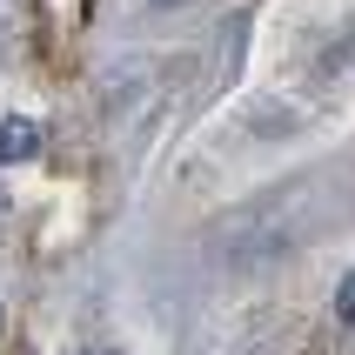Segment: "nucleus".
<instances>
[{
  "label": "nucleus",
  "mask_w": 355,
  "mask_h": 355,
  "mask_svg": "<svg viewBox=\"0 0 355 355\" xmlns=\"http://www.w3.org/2000/svg\"><path fill=\"white\" fill-rule=\"evenodd\" d=\"M40 155V128L27 114H14V121H0V161H34Z\"/></svg>",
  "instance_id": "1"
},
{
  "label": "nucleus",
  "mask_w": 355,
  "mask_h": 355,
  "mask_svg": "<svg viewBox=\"0 0 355 355\" xmlns=\"http://www.w3.org/2000/svg\"><path fill=\"white\" fill-rule=\"evenodd\" d=\"M336 322H342V329H355V268L342 275V288H336Z\"/></svg>",
  "instance_id": "2"
},
{
  "label": "nucleus",
  "mask_w": 355,
  "mask_h": 355,
  "mask_svg": "<svg viewBox=\"0 0 355 355\" xmlns=\"http://www.w3.org/2000/svg\"><path fill=\"white\" fill-rule=\"evenodd\" d=\"M87 355H107V349H87Z\"/></svg>",
  "instance_id": "3"
},
{
  "label": "nucleus",
  "mask_w": 355,
  "mask_h": 355,
  "mask_svg": "<svg viewBox=\"0 0 355 355\" xmlns=\"http://www.w3.org/2000/svg\"><path fill=\"white\" fill-rule=\"evenodd\" d=\"M0 322H7V315H0Z\"/></svg>",
  "instance_id": "4"
}]
</instances>
